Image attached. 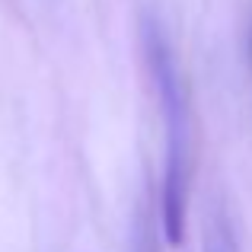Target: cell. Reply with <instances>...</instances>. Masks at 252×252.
Masks as SVG:
<instances>
[{
	"label": "cell",
	"instance_id": "3",
	"mask_svg": "<svg viewBox=\"0 0 252 252\" xmlns=\"http://www.w3.org/2000/svg\"><path fill=\"white\" fill-rule=\"evenodd\" d=\"M137 252H154V249H150V243H144V240H141V249H137Z\"/></svg>",
	"mask_w": 252,
	"mask_h": 252
},
{
	"label": "cell",
	"instance_id": "2",
	"mask_svg": "<svg viewBox=\"0 0 252 252\" xmlns=\"http://www.w3.org/2000/svg\"><path fill=\"white\" fill-rule=\"evenodd\" d=\"M204 252H240V249H236L233 227L227 223V217H214V220L208 223V233H204Z\"/></svg>",
	"mask_w": 252,
	"mask_h": 252
},
{
	"label": "cell",
	"instance_id": "1",
	"mask_svg": "<svg viewBox=\"0 0 252 252\" xmlns=\"http://www.w3.org/2000/svg\"><path fill=\"white\" fill-rule=\"evenodd\" d=\"M144 51H147V67L150 77H154L157 96H160V112H163V191H160L163 236L172 246H182L185 220H189L191 166H195L191 109L172 48L154 19L144 23Z\"/></svg>",
	"mask_w": 252,
	"mask_h": 252
}]
</instances>
